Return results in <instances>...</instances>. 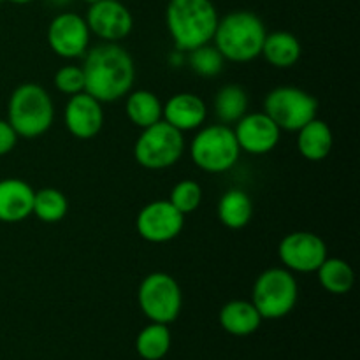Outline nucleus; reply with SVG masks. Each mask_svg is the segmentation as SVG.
Returning a JSON list of instances; mask_svg holds the SVG:
<instances>
[{
  "instance_id": "obj_1",
  "label": "nucleus",
  "mask_w": 360,
  "mask_h": 360,
  "mask_svg": "<svg viewBox=\"0 0 360 360\" xmlns=\"http://www.w3.org/2000/svg\"><path fill=\"white\" fill-rule=\"evenodd\" d=\"M84 91L97 101L116 102L127 97L136 81L134 58L118 42H102L83 56Z\"/></svg>"
},
{
  "instance_id": "obj_2",
  "label": "nucleus",
  "mask_w": 360,
  "mask_h": 360,
  "mask_svg": "<svg viewBox=\"0 0 360 360\" xmlns=\"http://www.w3.org/2000/svg\"><path fill=\"white\" fill-rule=\"evenodd\" d=\"M218 20L213 0H169L165 7V25L179 51L210 44Z\"/></svg>"
},
{
  "instance_id": "obj_3",
  "label": "nucleus",
  "mask_w": 360,
  "mask_h": 360,
  "mask_svg": "<svg viewBox=\"0 0 360 360\" xmlns=\"http://www.w3.org/2000/svg\"><path fill=\"white\" fill-rule=\"evenodd\" d=\"M266 35V25L255 13L234 11L218 20L211 42L229 62L248 63L260 56Z\"/></svg>"
},
{
  "instance_id": "obj_4",
  "label": "nucleus",
  "mask_w": 360,
  "mask_h": 360,
  "mask_svg": "<svg viewBox=\"0 0 360 360\" xmlns=\"http://www.w3.org/2000/svg\"><path fill=\"white\" fill-rule=\"evenodd\" d=\"M55 120L51 95L37 83H23L11 94L7 102V122L18 137L37 139L44 136Z\"/></svg>"
},
{
  "instance_id": "obj_5",
  "label": "nucleus",
  "mask_w": 360,
  "mask_h": 360,
  "mask_svg": "<svg viewBox=\"0 0 360 360\" xmlns=\"http://www.w3.org/2000/svg\"><path fill=\"white\" fill-rule=\"evenodd\" d=\"M192 160L200 171L210 174L227 172L238 164L241 148L234 136L231 125L217 123V125L200 127L199 132L190 144Z\"/></svg>"
},
{
  "instance_id": "obj_6",
  "label": "nucleus",
  "mask_w": 360,
  "mask_h": 360,
  "mask_svg": "<svg viewBox=\"0 0 360 360\" xmlns=\"http://www.w3.org/2000/svg\"><path fill=\"white\" fill-rule=\"evenodd\" d=\"M299 285L294 273L285 267H269L262 271L253 285L252 302L262 320H278L295 308Z\"/></svg>"
},
{
  "instance_id": "obj_7",
  "label": "nucleus",
  "mask_w": 360,
  "mask_h": 360,
  "mask_svg": "<svg viewBox=\"0 0 360 360\" xmlns=\"http://www.w3.org/2000/svg\"><path fill=\"white\" fill-rule=\"evenodd\" d=\"M183 153H185L183 132L164 120L141 130L134 144V157L137 164L150 171H164L172 167L183 157Z\"/></svg>"
},
{
  "instance_id": "obj_8",
  "label": "nucleus",
  "mask_w": 360,
  "mask_h": 360,
  "mask_svg": "<svg viewBox=\"0 0 360 360\" xmlns=\"http://www.w3.org/2000/svg\"><path fill=\"white\" fill-rule=\"evenodd\" d=\"M141 311L150 322L172 323L183 308V294L178 281L167 273H150L143 278L137 290Z\"/></svg>"
},
{
  "instance_id": "obj_9",
  "label": "nucleus",
  "mask_w": 360,
  "mask_h": 360,
  "mask_svg": "<svg viewBox=\"0 0 360 360\" xmlns=\"http://www.w3.org/2000/svg\"><path fill=\"white\" fill-rule=\"evenodd\" d=\"M264 112L285 132H297L299 129L316 118L319 101L306 90L297 86L273 88L264 98Z\"/></svg>"
},
{
  "instance_id": "obj_10",
  "label": "nucleus",
  "mask_w": 360,
  "mask_h": 360,
  "mask_svg": "<svg viewBox=\"0 0 360 360\" xmlns=\"http://www.w3.org/2000/svg\"><path fill=\"white\" fill-rule=\"evenodd\" d=\"M278 257L290 273H315L327 259V246L315 232H290L280 241Z\"/></svg>"
},
{
  "instance_id": "obj_11",
  "label": "nucleus",
  "mask_w": 360,
  "mask_h": 360,
  "mask_svg": "<svg viewBox=\"0 0 360 360\" xmlns=\"http://www.w3.org/2000/svg\"><path fill=\"white\" fill-rule=\"evenodd\" d=\"M91 32L77 13L56 14L48 27V44L60 58H81L90 49Z\"/></svg>"
},
{
  "instance_id": "obj_12",
  "label": "nucleus",
  "mask_w": 360,
  "mask_h": 360,
  "mask_svg": "<svg viewBox=\"0 0 360 360\" xmlns=\"http://www.w3.org/2000/svg\"><path fill=\"white\" fill-rule=\"evenodd\" d=\"M185 214L179 213L169 200H153L139 211L136 229L141 238L153 245H164L181 234Z\"/></svg>"
},
{
  "instance_id": "obj_13",
  "label": "nucleus",
  "mask_w": 360,
  "mask_h": 360,
  "mask_svg": "<svg viewBox=\"0 0 360 360\" xmlns=\"http://www.w3.org/2000/svg\"><path fill=\"white\" fill-rule=\"evenodd\" d=\"M91 35L102 42H120L129 37L134 28V16L120 0H97L90 4L84 16Z\"/></svg>"
},
{
  "instance_id": "obj_14",
  "label": "nucleus",
  "mask_w": 360,
  "mask_h": 360,
  "mask_svg": "<svg viewBox=\"0 0 360 360\" xmlns=\"http://www.w3.org/2000/svg\"><path fill=\"white\" fill-rule=\"evenodd\" d=\"M232 130L241 151L250 155L271 153L281 139V130L264 111L246 112Z\"/></svg>"
},
{
  "instance_id": "obj_15",
  "label": "nucleus",
  "mask_w": 360,
  "mask_h": 360,
  "mask_svg": "<svg viewBox=\"0 0 360 360\" xmlns=\"http://www.w3.org/2000/svg\"><path fill=\"white\" fill-rule=\"evenodd\" d=\"M65 127L76 139L88 141L98 136L104 127V109L102 102L86 91L70 95L63 111Z\"/></svg>"
},
{
  "instance_id": "obj_16",
  "label": "nucleus",
  "mask_w": 360,
  "mask_h": 360,
  "mask_svg": "<svg viewBox=\"0 0 360 360\" xmlns=\"http://www.w3.org/2000/svg\"><path fill=\"white\" fill-rule=\"evenodd\" d=\"M207 116L206 104L197 94L181 91L169 98L162 109V120L179 132L199 130Z\"/></svg>"
},
{
  "instance_id": "obj_17",
  "label": "nucleus",
  "mask_w": 360,
  "mask_h": 360,
  "mask_svg": "<svg viewBox=\"0 0 360 360\" xmlns=\"http://www.w3.org/2000/svg\"><path fill=\"white\" fill-rule=\"evenodd\" d=\"M35 190L20 178L0 179V221L18 224L32 214Z\"/></svg>"
},
{
  "instance_id": "obj_18",
  "label": "nucleus",
  "mask_w": 360,
  "mask_h": 360,
  "mask_svg": "<svg viewBox=\"0 0 360 360\" xmlns=\"http://www.w3.org/2000/svg\"><path fill=\"white\" fill-rule=\"evenodd\" d=\"M220 326L225 333L232 334V336L245 338L252 336L257 333L262 323V316L257 311L252 301H243V299H234L224 304L220 309Z\"/></svg>"
},
{
  "instance_id": "obj_19",
  "label": "nucleus",
  "mask_w": 360,
  "mask_h": 360,
  "mask_svg": "<svg viewBox=\"0 0 360 360\" xmlns=\"http://www.w3.org/2000/svg\"><path fill=\"white\" fill-rule=\"evenodd\" d=\"M334 134L323 120L316 116L297 130V151L309 162H320L333 151Z\"/></svg>"
},
{
  "instance_id": "obj_20",
  "label": "nucleus",
  "mask_w": 360,
  "mask_h": 360,
  "mask_svg": "<svg viewBox=\"0 0 360 360\" xmlns=\"http://www.w3.org/2000/svg\"><path fill=\"white\" fill-rule=\"evenodd\" d=\"M260 55L276 69H290L299 62L302 55V48L299 39L294 34L285 30L271 32L266 35Z\"/></svg>"
},
{
  "instance_id": "obj_21",
  "label": "nucleus",
  "mask_w": 360,
  "mask_h": 360,
  "mask_svg": "<svg viewBox=\"0 0 360 360\" xmlns=\"http://www.w3.org/2000/svg\"><path fill=\"white\" fill-rule=\"evenodd\" d=\"M162 109L164 104L160 98L150 90H130L127 94L125 111L130 123L137 129H146L155 125L162 120Z\"/></svg>"
},
{
  "instance_id": "obj_22",
  "label": "nucleus",
  "mask_w": 360,
  "mask_h": 360,
  "mask_svg": "<svg viewBox=\"0 0 360 360\" xmlns=\"http://www.w3.org/2000/svg\"><path fill=\"white\" fill-rule=\"evenodd\" d=\"M217 211L218 218L225 227L239 231L252 221L253 202L245 190L231 188L221 195Z\"/></svg>"
},
{
  "instance_id": "obj_23",
  "label": "nucleus",
  "mask_w": 360,
  "mask_h": 360,
  "mask_svg": "<svg viewBox=\"0 0 360 360\" xmlns=\"http://www.w3.org/2000/svg\"><path fill=\"white\" fill-rule=\"evenodd\" d=\"M248 94L239 84H225L214 95V115L224 125H234L248 112Z\"/></svg>"
},
{
  "instance_id": "obj_24",
  "label": "nucleus",
  "mask_w": 360,
  "mask_h": 360,
  "mask_svg": "<svg viewBox=\"0 0 360 360\" xmlns=\"http://www.w3.org/2000/svg\"><path fill=\"white\" fill-rule=\"evenodd\" d=\"M315 273L322 288L329 294L345 295L354 288L355 273L347 260L338 259V257H333V259L327 257Z\"/></svg>"
},
{
  "instance_id": "obj_25",
  "label": "nucleus",
  "mask_w": 360,
  "mask_h": 360,
  "mask_svg": "<svg viewBox=\"0 0 360 360\" xmlns=\"http://www.w3.org/2000/svg\"><path fill=\"white\" fill-rule=\"evenodd\" d=\"M171 330L165 323L150 322L136 338V350L144 360H162L171 350Z\"/></svg>"
},
{
  "instance_id": "obj_26",
  "label": "nucleus",
  "mask_w": 360,
  "mask_h": 360,
  "mask_svg": "<svg viewBox=\"0 0 360 360\" xmlns=\"http://www.w3.org/2000/svg\"><path fill=\"white\" fill-rule=\"evenodd\" d=\"M69 211V200L60 190L41 188L34 193V206L32 214L44 224H56L63 220Z\"/></svg>"
},
{
  "instance_id": "obj_27",
  "label": "nucleus",
  "mask_w": 360,
  "mask_h": 360,
  "mask_svg": "<svg viewBox=\"0 0 360 360\" xmlns=\"http://www.w3.org/2000/svg\"><path fill=\"white\" fill-rule=\"evenodd\" d=\"M188 63L192 67L193 72L200 77H214L221 72L224 69L225 58L221 56V53L218 51L217 46L204 44L199 46V48L188 51Z\"/></svg>"
},
{
  "instance_id": "obj_28",
  "label": "nucleus",
  "mask_w": 360,
  "mask_h": 360,
  "mask_svg": "<svg viewBox=\"0 0 360 360\" xmlns=\"http://www.w3.org/2000/svg\"><path fill=\"white\" fill-rule=\"evenodd\" d=\"M169 202L186 217V214L193 213L199 210L200 202H202V188L197 181L192 179H181L176 183L171 190V197Z\"/></svg>"
},
{
  "instance_id": "obj_29",
  "label": "nucleus",
  "mask_w": 360,
  "mask_h": 360,
  "mask_svg": "<svg viewBox=\"0 0 360 360\" xmlns=\"http://www.w3.org/2000/svg\"><path fill=\"white\" fill-rule=\"evenodd\" d=\"M55 86L60 94L63 95H76L79 91H84V74L79 65L60 67L55 74Z\"/></svg>"
},
{
  "instance_id": "obj_30",
  "label": "nucleus",
  "mask_w": 360,
  "mask_h": 360,
  "mask_svg": "<svg viewBox=\"0 0 360 360\" xmlns=\"http://www.w3.org/2000/svg\"><path fill=\"white\" fill-rule=\"evenodd\" d=\"M18 143L16 130L7 120H0V157H6L14 150Z\"/></svg>"
},
{
  "instance_id": "obj_31",
  "label": "nucleus",
  "mask_w": 360,
  "mask_h": 360,
  "mask_svg": "<svg viewBox=\"0 0 360 360\" xmlns=\"http://www.w3.org/2000/svg\"><path fill=\"white\" fill-rule=\"evenodd\" d=\"M9 2L16 4V6H25V4H30V2H34V0H9Z\"/></svg>"
},
{
  "instance_id": "obj_32",
  "label": "nucleus",
  "mask_w": 360,
  "mask_h": 360,
  "mask_svg": "<svg viewBox=\"0 0 360 360\" xmlns=\"http://www.w3.org/2000/svg\"><path fill=\"white\" fill-rule=\"evenodd\" d=\"M53 4H55V6H65V4H69L70 0H51Z\"/></svg>"
},
{
  "instance_id": "obj_33",
  "label": "nucleus",
  "mask_w": 360,
  "mask_h": 360,
  "mask_svg": "<svg viewBox=\"0 0 360 360\" xmlns=\"http://www.w3.org/2000/svg\"><path fill=\"white\" fill-rule=\"evenodd\" d=\"M83 2H86V4H94V2H97V0H83Z\"/></svg>"
},
{
  "instance_id": "obj_34",
  "label": "nucleus",
  "mask_w": 360,
  "mask_h": 360,
  "mask_svg": "<svg viewBox=\"0 0 360 360\" xmlns=\"http://www.w3.org/2000/svg\"><path fill=\"white\" fill-rule=\"evenodd\" d=\"M4 2V0H0V4H2Z\"/></svg>"
}]
</instances>
